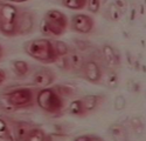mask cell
Returning <instances> with one entry per match:
<instances>
[{"mask_svg":"<svg viewBox=\"0 0 146 141\" xmlns=\"http://www.w3.org/2000/svg\"><path fill=\"white\" fill-rule=\"evenodd\" d=\"M108 15H109V18H110V20H112V21H119L121 19L123 13H121L113 4H111L110 6H109V9H108Z\"/></svg>","mask_w":146,"mask_h":141,"instance_id":"cell-23","label":"cell"},{"mask_svg":"<svg viewBox=\"0 0 146 141\" xmlns=\"http://www.w3.org/2000/svg\"><path fill=\"white\" fill-rule=\"evenodd\" d=\"M68 17L58 9H49L40 21V31L47 38H58L67 32Z\"/></svg>","mask_w":146,"mask_h":141,"instance_id":"cell-1","label":"cell"},{"mask_svg":"<svg viewBox=\"0 0 146 141\" xmlns=\"http://www.w3.org/2000/svg\"><path fill=\"white\" fill-rule=\"evenodd\" d=\"M0 109H1L3 112H5V113H12V112H15L17 111L3 95L0 97Z\"/></svg>","mask_w":146,"mask_h":141,"instance_id":"cell-25","label":"cell"},{"mask_svg":"<svg viewBox=\"0 0 146 141\" xmlns=\"http://www.w3.org/2000/svg\"><path fill=\"white\" fill-rule=\"evenodd\" d=\"M35 103L39 107L50 114H57L64 108V98H62L53 87H43L38 91Z\"/></svg>","mask_w":146,"mask_h":141,"instance_id":"cell-3","label":"cell"},{"mask_svg":"<svg viewBox=\"0 0 146 141\" xmlns=\"http://www.w3.org/2000/svg\"><path fill=\"white\" fill-rule=\"evenodd\" d=\"M47 136H48V134H46V132L42 128L31 127L25 140L26 141H44V140H47Z\"/></svg>","mask_w":146,"mask_h":141,"instance_id":"cell-15","label":"cell"},{"mask_svg":"<svg viewBox=\"0 0 146 141\" xmlns=\"http://www.w3.org/2000/svg\"><path fill=\"white\" fill-rule=\"evenodd\" d=\"M53 44H54V50H55V53H56L57 58L67 55L69 53V46L66 42L61 41V40L53 39Z\"/></svg>","mask_w":146,"mask_h":141,"instance_id":"cell-22","label":"cell"},{"mask_svg":"<svg viewBox=\"0 0 146 141\" xmlns=\"http://www.w3.org/2000/svg\"><path fill=\"white\" fill-rule=\"evenodd\" d=\"M11 3H17V4H22V3H26L29 1V0H9Z\"/></svg>","mask_w":146,"mask_h":141,"instance_id":"cell-32","label":"cell"},{"mask_svg":"<svg viewBox=\"0 0 146 141\" xmlns=\"http://www.w3.org/2000/svg\"><path fill=\"white\" fill-rule=\"evenodd\" d=\"M104 84L108 88H111V89L117 88V86L119 84V78L115 70H109V72H106V74L104 75Z\"/></svg>","mask_w":146,"mask_h":141,"instance_id":"cell-19","label":"cell"},{"mask_svg":"<svg viewBox=\"0 0 146 141\" xmlns=\"http://www.w3.org/2000/svg\"><path fill=\"white\" fill-rule=\"evenodd\" d=\"M130 124H131L132 129L136 133H138V134L144 133V124H143L140 117H132V119L130 120Z\"/></svg>","mask_w":146,"mask_h":141,"instance_id":"cell-24","label":"cell"},{"mask_svg":"<svg viewBox=\"0 0 146 141\" xmlns=\"http://www.w3.org/2000/svg\"><path fill=\"white\" fill-rule=\"evenodd\" d=\"M25 52L33 59L42 64H53L57 60V55L54 50L53 39L40 38L29 40L23 46Z\"/></svg>","mask_w":146,"mask_h":141,"instance_id":"cell-2","label":"cell"},{"mask_svg":"<svg viewBox=\"0 0 146 141\" xmlns=\"http://www.w3.org/2000/svg\"><path fill=\"white\" fill-rule=\"evenodd\" d=\"M0 140H7V141L14 140L11 125L6 119H4L1 116H0Z\"/></svg>","mask_w":146,"mask_h":141,"instance_id":"cell-16","label":"cell"},{"mask_svg":"<svg viewBox=\"0 0 146 141\" xmlns=\"http://www.w3.org/2000/svg\"><path fill=\"white\" fill-rule=\"evenodd\" d=\"M55 80V73L50 68H41L33 75V84L38 87H48Z\"/></svg>","mask_w":146,"mask_h":141,"instance_id":"cell-9","label":"cell"},{"mask_svg":"<svg viewBox=\"0 0 146 141\" xmlns=\"http://www.w3.org/2000/svg\"><path fill=\"white\" fill-rule=\"evenodd\" d=\"M113 5L121 12V13H124V12H126V9H127V3H126V0H115Z\"/></svg>","mask_w":146,"mask_h":141,"instance_id":"cell-28","label":"cell"},{"mask_svg":"<svg viewBox=\"0 0 146 141\" xmlns=\"http://www.w3.org/2000/svg\"><path fill=\"white\" fill-rule=\"evenodd\" d=\"M140 13L144 15V4H141V5H140Z\"/></svg>","mask_w":146,"mask_h":141,"instance_id":"cell-33","label":"cell"},{"mask_svg":"<svg viewBox=\"0 0 146 141\" xmlns=\"http://www.w3.org/2000/svg\"><path fill=\"white\" fill-rule=\"evenodd\" d=\"M6 79H7V73H6V70L3 69V68H0V87H1V85L6 81Z\"/></svg>","mask_w":146,"mask_h":141,"instance_id":"cell-30","label":"cell"},{"mask_svg":"<svg viewBox=\"0 0 146 141\" xmlns=\"http://www.w3.org/2000/svg\"><path fill=\"white\" fill-rule=\"evenodd\" d=\"M87 3L88 0H62V5L72 11H81L86 8Z\"/></svg>","mask_w":146,"mask_h":141,"instance_id":"cell-21","label":"cell"},{"mask_svg":"<svg viewBox=\"0 0 146 141\" xmlns=\"http://www.w3.org/2000/svg\"><path fill=\"white\" fill-rule=\"evenodd\" d=\"M11 128H12V132H13L14 140H25L31 126L26 122H15L13 124V127Z\"/></svg>","mask_w":146,"mask_h":141,"instance_id":"cell-13","label":"cell"},{"mask_svg":"<svg viewBox=\"0 0 146 141\" xmlns=\"http://www.w3.org/2000/svg\"><path fill=\"white\" fill-rule=\"evenodd\" d=\"M75 140H83V141H88V140H98V141H101L102 138L98 136V135H95V134H86V135L76 136Z\"/></svg>","mask_w":146,"mask_h":141,"instance_id":"cell-29","label":"cell"},{"mask_svg":"<svg viewBox=\"0 0 146 141\" xmlns=\"http://www.w3.org/2000/svg\"><path fill=\"white\" fill-rule=\"evenodd\" d=\"M4 55H5V50H4V47H3V45L0 44V60L4 58Z\"/></svg>","mask_w":146,"mask_h":141,"instance_id":"cell-31","label":"cell"},{"mask_svg":"<svg viewBox=\"0 0 146 141\" xmlns=\"http://www.w3.org/2000/svg\"><path fill=\"white\" fill-rule=\"evenodd\" d=\"M20 8L11 3L0 1V33L5 37H17L15 25Z\"/></svg>","mask_w":146,"mask_h":141,"instance_id":"cell-4","label":"cell"},{"mask_svg":"<svg viewBox=\"0 0 146 141\" xmlns=\"http://www.w3.org/2000/svg\"><path fill=\"white\" fill-rule=\"evenodd\" d=\"M102 54H103V58H104L105 62L109 66L115 67V66H118L120 64L119 55H118V53L116 52V50L113 48L112 46H110V45H103L102 46Z\"/></svg>","mask_w":146,"mask_h":141,"instance_id":"cell-10","label":"cell"},{"mask_svg":"<svg viewBox=\"0 0 146 141\" xmlns=\"http://www.w3.org/2000/svg\"><path fill=\"white\" fill-rule=\"evenodd\" d=\"M101 5H102L101 0H88V3H87L88 11L91 12V13H98Z\"/></svg>","mask_w":146,"mask_h":141,"instance_id":"cell-26","label":"cell"},{"mask_svg":"<svg viewBox=\"0 0 146 141\" xmlns=\"http://www.w3.org/2000/svg\"><path fill=\"white\" fill-rule=\"evenodd\" d=\"M67 59H68V64H69V70L70 69H80L82 68L84 61L81 54L74 52V53H68L67 54Z\"/></svg>","mask_w":146,"mask_h":141,"instance_id":"cell-17","label":"cell"},{"mask_svg":"<svg viewBox=\"0 0 146 141\" xmlns=\"http://www.w3.org/2000/svg\"><path fill=\"white\" fill-rule=\"evenodd\" d=\"M108 1V0H101V4H105Z\"/></svg>","mask_w":146,"mask_h":141,"instance_id":"cell-34","label":"cell"},{"mask_svg":"<svg viewBox=\"0 0 146 141\" xmlns=\"http://www.w3.org/2000/svg\"><path fill=\"white\" fill-rule=\"evenodd\" d=\"M53 88L60 94L62 98H71V97H74L75 95V93H76V89L70 86V85H56V86H53Z\"/></svg>","mask_w":146,"mask_h":141,"instance_id":"cell-20","label":"cell"},{"mask_svg":"<svg viewBox=\"0 0 146 141\" xmlns=\"http://www.w3.org/2000/svg\"><path fill=\"white\" fill-rule=\"evenodd\" d=\"M36 93L38 91L31 87H17L14 89H11L8 93L3 94V97L18 111L34 106Z\"/></svg>","mask_w":146,"mask_h":141,"instance_id":"cell-5","label":"cell"},{"mask_svg":"<svg viewBox=\"0 0 146 141\" xmlns=\"http://www.w3.org/2000/svg\"><path fill=\"white\" fill-rule=\"evenodd\" d=\"M11 68L18 77H26L29 73V65L25 60H12Z\"/></svg>","mask_w":146,"mask_h":141,"instance_id":"cell-12","label":"cell"},{"mask_svg":"<svg viewBox=\"0 0 146 141\" xmlns=\"http://www.w3.org/2000/svg\"><path fill=\"white\" fill-rule=\"evenodd\" d=\"M83 69V77L86 78L89 82L92 84H97L103 79V72L101 66L94 60H89L84 62L82 66Z\"/></svg>","mask_w":146,"mask_h":141,"instance_id":"cell-8","label":"cell"},{"mask_svg":"<svg viewBox=\"0 0 146 141\" xmlns=\"http://www.w3.org/2000/svg\"><path fill=\"white\" fill-rule=\"evenodd\" d=\"M115 108L117 111H121L125 108V98L121 97V95H118L115 100Z\"/></svg>","mask_w":146,"mask_h":141,"instance_id":"cell-27","label":"cell"},{"mask_svg":"<svg viewBox=\"0 0 146 141\" xmlns=\"http://www.w3.org/2000/svg\"><path fill=\"white\" fill-rule=\"evenodd\" d=\"M94 26H95V21L92 17L88 14L78 13L72 15L71 18V28L77 33L88 34L94 30Z\"/></svg>","mask_w":146,"mask_h":141,"instance_id":"cell-7","label":"cell"},{"mask_svg":"<svg viewBox=\"0 0 146 141\" xmlns=\"http://www.w3.org/2000/svg\"><path fill=\"white\" fill-rule=\"evenodd\" d=\"M84 108L88 113L95 111L100 105H102V102L104 101V98L102 95H98V94H88V95L82 98Z\"/></svg>","mask_w":146,"mask_h":141,"instance_id":"cell-11","label":"cell"},{"mask_svg":"<svg viewBox=\"0 0 146 141\" xmlns=\"http://www.w3.org/2000/svg\"><path fill=\"white\" fill-rule=\"evenodd\" d=\"M109 133H110L115 139H118V140L127 139V132H126L125 127L119 125V124H113L109 127Z\"/></svg>","mask_w":146,"mask_h":141,"instance_id":"cell-18","label":"cell"},{"mask_svg":"<svg viewBox=\"0 0 146 141\" xmlns=\"http://www.w3.org/2000/svg\"><path fill=\"white\" fill-rule=\"evenodd\" d=\"M68 112L71 115H75V116H83L88 114V112L84 108V105L82 99H76L74 101H71L68 106Z\"/></svg>","mask_w":146,"mask_h":141,"instance_id":"cell-14","label":"cell"},{"mask_svg":"<svg viewBox=\"0 0 146 141\" xmlns=\"http://www.w3.org/2000/svg\"><path fill=\"white\" fill-rule=\"evenodd\" d=\"M34 14L31 11H27L25 8H20L18 19H17V25H15V33L17 35H26L31 33L34 28Z\"/></svg>","mask_w":146,"mask_h":141,"instance_id":"cell-6","label":"cell"}]
</instances>
